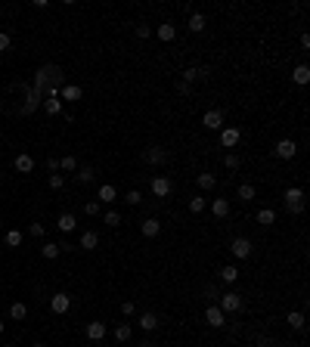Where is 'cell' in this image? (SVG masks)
<instances>
[{"label": "cell", "instance_id": "1", "mask_svg": "<svg viewBox=\"0 0 310 347\" xmlns=\"http://www.w3.org/2000/svg\"><path fill=\"white\" fill-rule=\"evenodd\" d=\"M217 307H221L223 313H239V310L245 307V301H242V295H236V292H223Z\"/></svg>", "mask_w": 310, "mask_h": 347}, {"label": "cell", "instance_id": "2", "mask_svg": "<svg viewBox=\"0 0 310 347\" xmlns=\"http://www.w3.org/2000/svg\"><path fill=\"white\" fill-rule=\"evenodd\" d=\"M143 161H146V165H152V168H162V165H168V149L149 146V149H143Z\"/></svg>", "mask_w": 310, "mask_h": 347}, {"label": "cell", "instance_id": "3", "mask_svg": "<svg viewBox=\"0 0 310 347\" xmlns=\"http://www.w3.org/2000/svg\"><path fill=\"white\" fill-rule=\"evenodd\" d=\"M149 189H152V195H155V199H168V195H171V189H174V183H171L168 177H162V174H158V177H152Z\"/></svg>", "mask_w": 310, "mask_h": 347}, {"label": "cell", "instance_id": "4", "mask_svg": "<svg viewBox=\"0 0 310 347\" xmlns=\"http://www.w3.org/2000/svg\"><path fill=\"white\" fill-rule=\"evenodd\" d=\"M205 322H208L211 329H223V326H226V313H223L217 304H211L208 310H205Z\"/></svg>", "mask_w": 310, "mask_h": 347}, {"label": "cell", "instance_id": "5", "mask_svg": "<svg viewBox=\"0 0 310 347\" xmlns=\"http://www.w3.org/2000/svg\"><path fill=\"white\" fill-rule=\"evenodd\" d=\"M273 155L282 158V161H292V158L298 155V143H295V140H279L276 149H273Z\"/></svg>", "mask_w": 310, "mask_h": 347}, {"label": "cell", "instance_id": "6", "mask_svg": "<svg viewBox=\"0 0 310 347\" xmlns=\"http://www.w3.org/2000/svg\"><path fill=\"white\" fill-rule=\"evenodd\" d=\"M50 310L53 313H68V310H72V298H68L65 292H56L50 298Z\"/></svg>", "mask_w": 310, "mask_h": 347}, {"label": "cell", "instance_id": "7", "mask_svg": "<svg viewBox=\"0 0 310 347\" xmlns=\"http://www.w3.org/2000/svg\"><path fill=\"white\" fill-rule=\"evenodd\" d=\"M202 124L208 127V130H223V112H221V109H211V112H205Z\"/></svg>", "mask_w": 310, "mask_h": 347}, {"label": "cell", "instance_id": "8", "mask_svg": "<svg viewBox=\"0 0 310 347\" xmlns=\"http://www.w3.org/2000/svg\"><path fill=\"white\" fill-rule=\"evenodd\" d=\"M239 140H242V130H239V127H223L221 130V146L223 149H233Z\"/></svg>", "mask_w": 310, "mask_h": 347}, {"label": "cell", "instance_id": "9", "mask_svg": "<svg viewBox=\"0 0 310 347\" xmlns=\"http://www.w3.org/2000/svg\"><path fill=\"white\" fill-rule=\"evenodd\" d=\"M233 258H239V260H245L248 254H251V239H245V236H239V239H233Z\"/></svg>", "mask_w": 310, "mask_h": 347}, {"label": "cell", "instance_id": "10", "mask_svg": "<svg viewBox=\"0 0 310 347\" xmlns=\"http://www.w3.org/2000/svg\"><path fill=\"white\" fill-rule=\"evenodd\" d=\"M84 96V90L81 87H78V84H62L59 87V99H68V102H78V99H81Z\"/></svg>", "mask_w": 310, "mask_h": 347}, {"label": "cell", "instance_id": "11", "mask_svg": "<svg viewBox=\"0 0 310 347\" xmlns=\"http://www.w3.org/2000/svg\"><path fill=\"white\" fill-rule=\"evenodd\" d=\"M140 229H143L146 239H155L158 233H162V220H155V217H146V220L140 223Z\"/></svg>", "mask_w": 310, "mask_h": 347}, {"label": "cell", "instance_id": "12", "mask_svg": "<svg viewBox=\"0 0 310 347\" xmlns=\"http://www.w3.org/2000/svg\"><path fill=\"white\" fill-rule=\"evenodd\" d=\"M84 335H87L90 341H102V338H106V322H87Z\"/></svg>", "mask_w": 310, "mask_h": 347}, {"label": "cell", "instance_id": "13", "mask_svg": "<svg viewBox=\"0 0 310 347\" xmlns=\"http://www.w3.org/2000/svg\"><path fill=\"white\" fill-rule=\"evenodd\" d=\"M96 202H118V189H115L112 186V183H102V186H99V192H96Z\"/></svg>", "mask_w": 310, "mask_h": 347}, {"label": "cell", "instance_id": "14", "mask_svg": "<svg viewBox=\"0 0 310 347\" xmlns=\"http://www.w3.org/2000/svg\"><path fill=\"white\" fill-rule=\"evenodd\" d=\"M13 168H16L19 174H31V171H34V158H31V155H25V152H19V155H16V161H13Z\"/></svg>", "mask_w": 310, "mask_h": 347}, {"label": "cell", "instance_id": "15", "mask_svg": "<svg viewBox=\"0 0 310 347\" xmlns=\"http://www.w3.org/2000/svg\"><path fill=\"white\" fill-rule=\"evenodd\" d=\"M186 28H189L192 34H202L205 28H208V19H205L202 13H192V16H189V22H186Z\"/></svg>", "mask_w": 310, "mask_h": 347}, {"label": "cell", "instance_id": "16", "mask_svg": "<svg viewBox=\"0 0 310 347\" xmlns=\"http://www.w3.org/2000/svg\"><path fill=\"white\" fill-rule=\"evenodd\" d=\"M211 214L217 217V220L229 217V199H214V202H211Z\"/></svg>", "mask_w": 310, "mask_h": 347}, {"label": "cell", "instance_id": "17", "mask_svg": "<svg viewBox=\"0 0 310 347\" xmlns=\"http://www.w3.org/2000/svg\"><path fill=\"white\" fill-rule=\"evenodd\" d=\"M155 34H158V41H165V43H171V41H174V38H177V28H174V25H171V22H162V25H158V28H155Z\"/></svg>", "mask_w": 310, "mask_h": 347}, {"label": "cell", "instance_id": "18", "mask_svg": "<svg viewBox=\"0 0 310 347\" xmlns=\"http://www.w3.org/2000/svg\"><path fill=\"white\" fill-rule=\"evenodd\" d=\"M255 220L261 226H273V223H276V211H273V208H261V211L255 214Z\"/></svg>", "mask_w": 310, "mask_h": 347}, {"label": "cell", "instance_id": "19", "mask_svg": "<svg viewBox=\"0 0 310 347\" xmlns=\"http://www.w3.org/2000/svg\"><path fill=\"white\" fill-rule=\"evenodd\" d=\"M131 335H133V329L128 326V322H118V326H115V341H118V344H128Z\"/></svg>", "mask_w": 310, "mask_h": 347}, {"label": "cell", "instance_id": "20", "mask_svg": "<svg viewBox=\"0 0 310 347\" xmlns=\"http://www.w3.org/2000/svg\"><path fill=\"white\" fill-rule=\"evenodd\" d=\"M196 183H199V189L208 192V189H214V186H217V177H214V174H208V171H202L199 177H196Z\"/></svg>", "mask_w": 310, "mask_h": 347}, {"label": "cell", "instance_id": "21", "mask_svg": "<svg viewBox=\"0 0 310 347\" xmlns=\"http://www.w3.org/2000/svg\"><path fill=\"white\" fill-rule=\"evenodd\" d=\"M93 177H96V171L90 168V165H78V183H93Z\"/></svg>", "mask_w": 310, "mask_h": 347}, {"label": "cell", "instance_id": "22", "mask_svg": "<svg viewBox=\"0 0 310 347\" xmlns=\"http://www.w3.org/2000/svg\"><path fill=\"white\" fill-rule=\"evenodd\" d=\"M44 112H47V115H59L62 112V99L59 96H47V99H44Z\"/></svg>", "mask_w": 310, "mask_h": 347}, {"label": "cell", "instance_id": "23", "mask_svg": "<svg viewBox=\"0 0 310 347\" xmlns=\"http://www.w3.org/2000/svg\"><path fill=\"white\" fill-rule=\"evenodd\" d=\"M56 226H59L62 233H72V229L78 226V220H75V214H59V220H56Z\"/></svg>", "mask_w": 310, "mask_h": 347}, {"label": "cell", "instance_id": "24", "mask_svg": "<svg viewBox=\"0 0 310 347\" xmlns=\"http://www.w3.org/2000/svg\"><path fill=\"white\" fill-rule=\"evenodd\" d=\"M99 245V236L93 233V229H87V233H81V248H87V251H93Z\"/></svg>", "mask_w": 310, "mask_h": 347}, {"label": "cell", "instance_id": "25", "mask_svg": "<svg viewBox=\"0 0 310 347\" xmlns=\"http://www.w3.org/2000/svg\"><path fill=\"white\" fill-rule=\"evenodd\" d=\"M41 254H44V258H47V260H56V258H59V254H62V248H59V242H47V245L41 248Z\"/></svg>", "mask_w": 310, "mask_h": 347}, {"label": "cell", "instance_id": "26", "mask_svg": "<svg viewBox=\"0 0 310 347\" xmlns=\"http://www.w3.org/2000/svg\"><path fill=\"white\" fill-rule=\"evenodd\" d=\"M140 329H143V332H155V329H158V316H155V313H143V316H140Z\"/></svg>", "mask_w": 310, "mask_h": 347}, {"label": "cell", "instance_id": "27", "mask_svg": "<svg viewBox=\"0 0 310 347\" xmlns=\"http://www.w3.org/2000/svg\"><path fill=\"white\" fill-rule=\"evenodd\" d=\"M9 316H13L16 322H22V319L28 316V307L22 304V301H16V304H9Z\"/></svg>", "mask_w": 310, "mask_h": 347}, {"label": "cell", "instance_id": "28", "mask_svg": "<svg viewBox=\"0 0 310 347\" xmlns=\"http://www.w3.org/2000/svg\"><path fill=\"white\" fill-rule=\"evenodd\" d=\"M295 202H304V189L301 186H289V189H285V205H295Z\"/></svg>", "mask_w": 310, "mask_h": 347}, {"label": "cell", "instance_id": "29", "mask_svg": "<svg viewBox=\"0 0 310 347\" xmlns=\"http://www.w3.org/2000/svg\"><path fill=\"white\" fill-rule=\"evenodd\" d=\"M289 326H292L295 332H304L307 319H304V313H301V310H295V313H289Z\"/></svg>", "mask_w": 310, "mask_h": 347}, {"label": "cell", "instance_id": "30", "mask_svg": "<svg viewBox=\"0 0 310 347\" xmlns=\"http://www.w3.org/2000/svg\"><path fill=\"white\" fill-rule=\"evenodd\" d=\"M236 195H239V199H242V202H251V199H255V186H251V183H239V189H236Z\"/></svg>", "mask_w": 310, "mask_h": 347}, {"label": "cell", "instance_id": "31", "mask_svg": "<svg viewBox=\"0 0 310 347\" xmlns=\"http://www.w3.org/2000/svg\"><path fill=\"white\" fill-rule=\"evenodd\" d=\"M292 78H295V84H307V81H310V68L307 65H295Z\"/></svg>", "mask_w": 310, "mask_h": 347}, {"label": "cell", "instance_id": "32", "mask_svg": "<svg viewBox=\"0 0 310 347\" xmlns=\"http://www.w3.org/2000/svg\"><path fill=\"white\" fill-rule=\"evenodd\" d=\"M205 208H208V202H205L202 195H192V199H189V211H192V214H202Z\"/></svg>", "mask_w": 310, "mask_h": 347}, {"label": "cell", "instance_id": "33", "mask_svg": "<svg viewBox=\"0 0 310 347\" xmlns=\"http://www.w3.org/2000/svg\"><path fill=\"white\" fill-rule=\"evenodd\" d=\"M221 279H223V282H236V279H239V270L233 267V263H226V267L221 270Z\"/></svg>", "mask_w": 310, "mask_h": 347}, {"label": "cell", "instance_id": "34", "mask_svg": "<svg viewBox=\"0 0 310 347\" xmlns=\"http://www.w3.org/2000/svg\"><path fill=\"white\" fill-rule=\"evenodd\" d=\"M59 168H62L65 174H72V171H78V158H75V155H65V158L59 161Z\"/></svg>", "mask_w": 310, "mask_h": 347}, {"label": "cell", "instance_id": "35", "mask_svg": "<svg viewBox=\"0 0 310 347\" xmlns=\"http://www.w3.org/2000/svg\"><path fill=\"white\" fill-rule=\"evenodd\" d=\"M6 245L9 248H19L22 245V233H19V229H9V233H6Z\"/></svg>", "mask_w": 310, "mask_h": 347}, {"label": "cell", "instance_id": "36", "mask_svg": "<svg viewBox=\"0 0 310 347\" xmlns=\"http://www.w3.org/2000/svg\"><path fill=\"white\" fill-rule=\"evenodd\" d=\"M223 165H226L229 171H239V168H242V158H239V155H226V158H223Z\"/></svg>", "mask_w": 310, "mask_h": 347}, {"label": "cell", "instance_id": "37", "mask_svg": "<svg viewBox=\"0 0 310 347\" xmlns=\"http://www.w3.org/2000/svg\"><path fill=\"white\" fill-rule=\"evenodd\" d=\"M124 202H128V205H140L143 202V192L140 189H131L128 195H124Z\"/></svg>", "mask_w": 310, "mask_h": 347}, {"label": "cell", "instance_id": "38", "mask_svg": "<svg viewBox=\"0 0 310 347\" xmlns=\"http://www.w3.org/2000/svg\"><path fill=\"white\" fill-rule=\"evenodd\" d=\"M65 186V177L62 174H50V189H62Z\"/></svg>", "mask_w": 310, "mask_h": 347}, {"label": "cell", "instance_id": "39", "mask_svg": "<svg viewBox=\"0 0 310 347\" xmlns=\"http://www.w3.org/2000/svg\"><path fill=\"white\" fill-rule=\"evenodd\" d=\"M102 220H106L109 226H118V223H121V214H118V211H106V217H102Z\"/></svg>", "mask_w": 310, "mask_h": 347}, {"label": "cell", "instance_id": "40", "mask_svg": "<svg viewBox=\"0 0 310 347\" xmlns=\"http://www.w3.org/2000/svg\"><path fill=\"white\" fill-rule=\"evenodd\" d=\"M84 211H87L90 217H99V211H102V208H99V202L93 199V202H87V205H84Z\"/></svg>", "mask_w": 310, "mask_h": 347}, {"label": "cell", "instance_id": "41", "mask_svg": "<svg viewBox=\"0 0 310 347\" xmlns=\"http://www.w3.org/2000/svg\"><path fill=\"white\" fill-rule=\"evenodd\" d=\"M9 47H13V38H9L6 31H0V53H3V50H9Z\"/></svg>", "mask_w": 310, "mask_h": 347}, {"label": "cell", "instance_id": "42", "mask_svg": "<svg viewBox=\"0 0 310 347\" xmlns=\"http://www.w3.org/2000/svg\"><path fill=\"white\" fill-rule=\"evenodd\" d=\"M289 214H304V202H295V205H285Z\"/></svg>", "mask_w": 310, "mask_h": 347}, {"label": "cell", "instance_id": "43", "mask_svg": "<svg viewBox=\"0 0 310 347\" xmlns=\"http://www.w3.org/2000/svg\"><path fill=\"white\" fill-rule=\"evenodd\" d=\"M133 301H124V304H121V316H133Z\"/></svg>", "mask_w": 310, "mask_h": 347}, {"label": "cell", "instance_id": "44", "mask_svg": "<svg viewBox=\"0 0 310 347\" xmlns=\"http://www.w3.org/2000/svg\"><path fill=\"white\" fill-rule=\"evenodd\" d=\"M149 34H152V28H149V25H136V38H140V41H146Z\"/></svg>", "mask_w": 310, "mask_h": 347}, {"label": "cell", "instance_id": "45", "mask_svg": "<svg viewBox=\"0 0 310 347\" xmlns=\"http://www.w3.org/2000/svg\"><path fill=\"white\" fill-rule=\"evenodd\" d=\"M28 233H31L34 239H41V236H44V223H31V226H28Z\"/></svg>", "mask_w": 310, "mask_h": 347}, {"label": "cell", "instance_id": "46", "mask_svg": "<svg viewBox=\"0 0 310 347\" xmlns=\"http://www.w3.org/2000/svg\"><path fill=\"white\" fill-rule=\"evenodd\" d=\"M177 93L180 96H189V84H186V81H180V84H177Z\"/></svg>", "mask_w": 310, "mask_h": 347}, {"label": "cell", "instance_id": "47", "mask_svg": "<svg viewBox=\"0 0 310 347\" xmlns=\"http://www.w3.org/2000/svg\"><path fill=\"white\" fill-rule=\"evenodd\" d=\"M31 347H44V344H41V341H38V344H31Z\"/></svg>", "mask_w": 310, "mask_h": 347}, {"label": "cell", "instance_id": "48", "mask_svg": "<svg viewBox=\"0 0 310 347\" xmlns=\"http://www.w3.org/2000/svg\"><path fill=\"white\" fill-rule=\"evenodd\" d=\"M3 347H19V344H3Z\"/></svg>", "mask_w": 310, "mask_h": 347}, {"label": "cell", "instance_id": "49", "mask_svg": "<svg viewBox=\"0 0 310 347\" xmlns=\"http://www.w3.org/2000/svg\"><path fill=\"white\" fill-rule=\"evenodd\" d=\"M0 335H3V322H0Z\"/></svg>", "mask_w": 310, "mask_h": 347}]
</instances>
